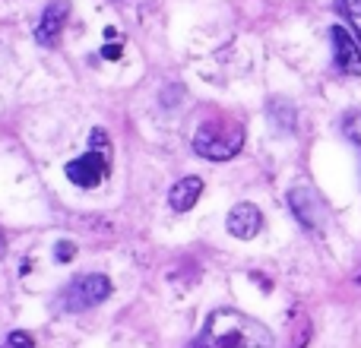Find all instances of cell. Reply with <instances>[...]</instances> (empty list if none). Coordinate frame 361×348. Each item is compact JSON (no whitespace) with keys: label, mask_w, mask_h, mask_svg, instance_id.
I'll use <instances>...</instances> for the list:
<instances>
[{"label":"cell","mask_w":361,"mask_h":348,"mask_svg":"<svg viewBox=\"0 0 361 348\" xmlns=\"http://www.w3.org/2000/svg\"><path fill=\"white\" fill-rule=\"evenodd\" d=\"M197 348H273V336L260 320L231 307H219L206 320Z\"/></svg>","instance_id":"obj_1"},{"label":"cell","mask_w":361,"mask_h":348,"mask_svg":"<svg viewBox=\"0 0 361 348\" xmlns=\"http://www.w3.org/2000/svg\"><path fill=\"white\" fill-rule=\"evenodd\" d=\"M241 146H244V127L228 118L206 120L193 133V152L209 159V162H228V159H235L241 152Z\"/></svg>","instance_id":"obj_2"},{"label":"cell","mask_w":361,"mask_h":348,"mask_svg":"<svg viewBox=\"0 0 361 348\" xmlns=\"http://www.w3.org/2000/svg\"><path fill=\"white\" fill-rule=\"evenodd\" d=\"M108 294H111V282H108L105 275H80V279H73L61 292L57 307L70 311V313H82V311H89V307L102 304Z\"/></svg>","instance_id":"obj_3"},{"label":"cell","mask_w":361,"mask_h":348,"mask_svg":"<svg viewBox=\"0 0 361 348\" xmlns=\"http://www.w3.org/2000/svg\"><path fill=\"white\" fill-rule=\"evenodd\" d=\"M67 178L82 190H92L108 178V149H89L67 165Z\"/></svg>","instance_id":"obj_4"},{"label":"cell","mask_w":361,"mask_h":348,"mask_svg":"<svg viewBox=\"0 0 361 348\" xmlns=\"http://www.w3.org/2000/svg\"><path fill=\"white\" fill-rule=\"evenodd\" d=\"M330 48H333V67L345 76H361V44L343 25L330 29Z\"/></svg>","instance_id":"obj_5"},{"label":"cell","mask_w":361,"mask_h":348,"mask_svg":"<svg viewBox=\"0 0 361 348\" xmlns=\"http://www.w3.org/2000/svg\"><path fill=\"white\" fill-rule=\"evenodd\" d=\"M70 19V4L67 0H51L48 6L42 10V19L35 25V42L44 44V48H54L63 35V25Z\"/></svg>","instance_id":"obj_6"},{"label":"cell","mask_w":361,"mask_h":348,"mask_svg":"<svg viewBox=\"0 0 361 348\" xmlns=\"http://www.w3.org/2000/svg\"><path fill=\"white\" fill-rule=\"evenodd\" d=\"M288 203H292V212L298 216V222L305 225V228L317 231L320 222H324V206H320L317 193L307 190V187H295L292 193H288Z\"/></svg>","instance_id":"obj_7"},{"label":"cell","mask_w":361,"mask_h":348,"mask_svg":"<svg viewBox=\"0 0 361 348\" xmlns=\"http://www.w3.org/2000/svg\"><path fill=\"white\" fill-rule=\"evenodd\" d=\"M228 231L235 237H241V241H250V237H257L260 235V228H263V212L257 209L254 203H238L235 209L228 212Z\"/></svg>","instance_id":"obj_8"},{"label":"cell","mask_w":361,"mask_h":348,"mask_svg":"<svg viewBox=\"0 0 361 348\" xmlns=\"http://www.w3.org/2000/svg\"><path fill=\"white\" fill-rule=\"evenodd\" d=\"M200 193H203V180L200 178H180L175 187L169 190V206L175 212H187V209H193L197 206V199H200Z\"/></svg>","instance_id":"obj_9"},{"label":"cell","mask_w":361,"mask_h":348,"mask_svg":"<svg viewBox=\"0 0 361 348\" xmlns=\"http://www.w3.org/2000/svg\"><path fill=\"white\" fill-rule=\"evenodd\" d=\"M336 13L345 19V25H349V32L358 38L361 44V0H336Z\"/></svg>","instance_id":"obj_10"},{"label":"cell","mask_w":361,"mask_h":348,"mask_svg":"<svg viewBox=\"0 0 361 348\" xmlns=\"http://www.w3.org/2000/svg\"><path fill=\"white\" fill-rule=\"evenodd\" d=\"M343 130H345V137L352 139V143L361 149V111H352V114H345V120H343Z\"/></svg>","instance_id":"obj_11"},{"label":"cell","mask_w":361,"mask_h":348,"mask_svg":"<svg viewBox=\"0 0 361 348\" xmlns=\"http://www.w3.org/2000/svg\"><path fill=\"white\" fill-rule=\"evenodd\" d=\"M0 348H35V342H32L29 333L16 330V333H10V336L4 339V345H0Z\"/></svg>","instance_id":"obj_12"},{"label":"cell","mask_w":361,"mask_h":348,"mask_svg":"<svg viewBox=\"0 0 361 348\" xmlns=\"http://www.w3.org/2000/svg\"><path fill=\"white\" fill-rule=\"evenodd\" d=\"M54 254H57V260L61 263H67V260H73V254H76V244H70V241H61L54 247Z\"/></svg>","instance_id":"obj_13"},{"label":"cell","mask_w":361,"mask_h":348,"mask_svg":"<svg viewBox=\"0 0 361 348\" xmlns=\"http://www.w3.org/2000/svg\"><path fill=\"white\" fill-rule=\"evenodd\" d=\"M121 51H124V48H121V44H108V48L102 51V57H108V61H118V57H121Z\"/></svg>","instance_id":"obj_14"},{"label":"cell","mask_w":361,"mask_h":348,"mask_svg":"<svg viewBox=\"0 0 361 348\" xmlns=\"http://www.w3.org/2000/svg\"><path fill=\"white\" fill-rule=\"evenodd\" d=\"M0 250H4V237H0Z\"/></svg>","instance_id":"obj_15"},{"label":"cell","mask_w":361,"mask_h":348,"mask_svg":"<svg viewBox=\"0 0 361 348\" xmlns=\"http://www.w3.org/2000/svg\"><path fill=\"white\" fill-rule=\"evenodd\" d=\"M190 348H197V345H190Z\"/></svg>","instance_id":"obj_16"}]
</instances>
